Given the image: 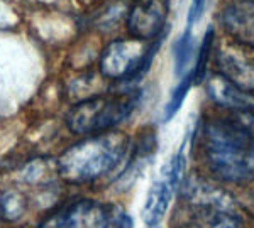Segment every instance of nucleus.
Wrapping results in <instances>:
<instances>
[{"instance_id": "obj_1", "label": "nucleus", "mask_w": 254, "mask_h": 228, "mask_svg": "<svg viewBox=\"0 0 254 228\" xmlns=\"http://www.w3.org/2000/svg\"><path fill=\"white\" fill-rule=\"evenodd\" d=\"M195 145L212 179L225 184L254 182V112L207 115L195 129Z\"/></svg>"}, {"instance_id": "obj_2", "label": "nucleus", "mask_w": 254, "mask_h": 228, "mask_svg": "<svg viewBox=\"0 0 254 228\" xmlns=\"http://www.w3.org/2000/svg\"><path fill=\"white\" fill-rule=\"evenodd\" d=\"M173 228H251V217L219 181L190 174L180 186Z\"/></svg>"}, {"instance_id": "obj_3", "label": "nucleus", "mask_w": 254, "mask_h": 228, "mask_svg": "<svg viewBox=\"0 0 254 228\" xmlns=\"http://www.w3.org/2000/svg\"><path fill=\"white\" fill-rule=\"evenodd\" d=\"M129 149L130 139L119 130L87 136L61 154L56 168L66 182L88 184L114 173Z\"/></svg>"}, {"instance_id": "obj_4", "label": "nucleus", "mask_w": 254, "mask_h": 228, "mask_svg": "<svg viewBox=\"0 0 254 228\" xmlns=\"http://www.w3.org/2000/svg\"><path fill=\"white\" fill-rule=\"evenodd\" d=\"M137 103L139 93L136 91L88 96L68 110L64 124L71 134L83 137L109 132L129 119Z\"/></svg>"}, {"instance_id": "obj_5", "label": "nucleus", "mask_w": 254, "mask_h": 228, "mask_svg": "<svg viewBox=\"0 0 254 228\" xmlns=\"http://www.w3.org/2000/svg\"><path fill=\"white\" fill-rule=\"evenodd\" d=\"M161 38L156 41H141L136 38L112 41L100 54L98 70L105 80L129 83L147 71L156 56Z\"/></svg>"}, {"instance_id": "obj_6", "label": "nucleus", "mask_w": 254, "mask_h": 228, "mask_svg": "<svg viewBox=\"0 0 254 228\" xmlns=\"http://www.w3.org/2000/svg\"><path fill=\"white\" fill-rule=\"evenodd\" d=\"M127 218L119 205L78 198L49 211L38 228H124Z\"/></svg>"}, {"instance_id": "obj_7", "label": "nucleus", "mask_w": 254, "mask_h": 228, "mask_svg": "<svg viewBox=\"0 0 254 228\" xmlns=\"http://www.w3.org/2000/svg\"><path fill=\"white\" fill-rule=\"evenodd\" d=\"M183 171H185V142L163 166L158 178L151 184L146 203L142 206V220L147 228L159 227L161 220L166 217L170 203L173 201L183 182Z\"/></svg>"}, {"instance_id": "obj_8", "label": "nucleus", "mask_w": 254, "mask_h": 228, "mask_svg": "<svg viewBox=\"0 0 254 228\" xmlns=\"http://www.w3.org/2000/svg\"><path fill=\"white\" fill-rule=\"evenodd\" d=\"M212 61L215 73L236 87L254 93V47L225 38L222 44L214 46Z\"/></svg>"}, {"instance_id": "obj_9", "label": "nucleus", "mask_w": 254, "mask_h": 228, "mask_svg": "<svg viewBox=\"0 0 254 228\" xmlns=\"http://www.w3.org/2000/svg\"><path fill=\"white\" fill-rule=\"evenodd\" d=\"M170 3L168 0H136L130 5L126 27L130 38L141 41H156L165 32Z\"/></svg>"}, {"instance_id": "obj_10", "label": "nucleus", "mask_w": 254, "mask_h": 228, "mask_svg": "<svg viewBox=\"0 0 254 228\" xmlns=\"http://www.w3.org/2000/svg\"><path fill=\"white\" fill-rule=\"evenodd\" d=\"M219 24L227 39L254 47V0H232L220 9Z\"/></svg>"}, {"instance_id": "obj_11", "label": "nucleus", "mask_w": 254, "mask_h": 228, "mask_svg": "<svg viewBox=\"0 0 254 228\" xmlns=\"http://www.w3.org/2000/svg\"><path fill=\"white\" fill-rule=\"evenodd\" d=\"M205 93L208 100L224 112H254V93L236 87L215 71L210 76H205Z\"/></svg>"}, {"instance_id": "obj_12", "label": "nucleus", "mask_w": 254, "mask_h": 228, "mask_svg": "<svg viewBox=\"0 0 254 228\" xmlns=\"http://www.w3.org/2000/svg\"><path fill=\"white\" fill-rule=\"evenodd\" d=\"M173 56H175V71L182 78L188 71V63L193 56V38H191V27H187L185 32L180 34L173 46Z\"/></svg>"}, {"instance_id": "obj_13", "label": "nucleus", "mask_w": 254, "mask_h": 228, "mask_svg": "<svg viewBox=\"0 0 254 228\" xmlns=\"http://www.w3.org/2000/svg\"><path fill=\"white\" fill-rule=\"evenodd\" d=\"M195 85V76H193V71H188L187 75H183L182 78H180L178 85L175 87V90L171 91L170 95V100H168L166 107H165V113H163V119L165 122L171 120L173 117L178 113V110L182 108L183 101H185L188 91H190V88Z\"/></svg>"}, {"instance_id": "obj_14", "label": "nucleus", "mask_w": 254, "mask_h": 228, "mask_svg": "<svg viewBox=\"0 0 254 228\" xmlns=\"http://www.w3.org/2000/svg\"><path fill=\"white\" fill-rule=\"evenodd\" d=\"M27 199L20 191L9 189L0 196V215L5 222H15L26 213Z\"/></svg>"}, {"instance_id": "obj_15", "label": "nucleus", "mask_w": 254, "mask_h": 228, "mask_svg": "<svg viewBox=\"0 0 254 228\" xmlns=\"http://www.w3.org/2000/svg\"><path fill=\"white\" fill-rule=\"evenodd\" d=\"M207 0H191L190 2V9H188V27H191L195 22H198L202 17L203 10H205Z\"/></svg>"}, {"instance_id": "obj_16", "label": "nucleus", "mask_w": 254, "mask_h": 228, "mask_svg": "<svg viewBox=\"0 0 254 228\" xmlns=\"http://www.w3.org/2000/svg\"><path fill=\"white\" fill-rule=\"evenodd\" d=\"M124 228H132V220H130V217L127 218V222H126V225H124Z\"/></svg>"}, {"instance_id": "obj_17", "label": "nucleus", "mask_w": 254, "mask_h": 228, "mask_svg": "<svg viewBox=\"0 0 254 228\" xmlns=\"http://www.w3.org/2000/svg\"><path fill=\"white\" fill-rule=\"evenodd\" d=\"M151 228H159V227H151Z\"/></svg>"}]
</instances>
